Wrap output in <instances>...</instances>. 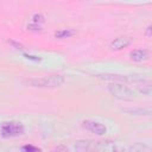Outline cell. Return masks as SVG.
Here are the masks:
<instances>
[{
	"label": "cell",
	"mask_w": 152,
	"mask_h": 152,
	"mask_svg": "<svg viewBox=\"0 0 152 152\" xmlns=\"http://www.w3.org/2000/svg\"><path fill=\"white\" fill-rule=\"evenodd\" d=\"M43 23H44V17L42 14H34L32 17L31 23L27 25V28L28 30H40Z\"/></svg>",
	"instance_id": "9"
},
{
	"label": "cell",
	"mask_w": 152,
	"mask_h": 152,
	"mask_svg": "<svg viewBox=\"0 0 152 152\" xmlns=\"http://www.w3.org/2000/svg\"><path fill=\"white\" fill-rule=\"evenodd\" d=\"M27 83L32 87L55 88V87H59L64 83V77L61 75H50V76H44L40 78H31L27 81Z\"/></svg>",
	"instance_id": "1"
},
{
	"label": "cell",
	"mask_w": 152,
	"mask_h": 152,
	"mask_svg": "<svg viewBox=\"0 0 152 152\" xmlns=\"http://www.w3.org/2000/svg\"><path fill=\"white\" fill-rule=\"evenodd\" d=\"M25 132L24 126L18 121H7L0 125V134L4 138H13L23 135Z\"/></svg>",
	"instance_id": "2"
},
{
	"label": "cell",
	"mask_w": 152,
	"mask_h": 152,
	"mask_svg": "<svg viewBox=\"0 0 152 152\" xmlns=\"http://www.w3.org/2000/svg\"><path fill=\"white\" fill-rule=\"evenodd\" d=\"M146 34H147V37H150V36H151V26H148V27H147V32H146Z\"/></svg>",
	"instance_id": "14"
},
{
	"label": "cell",
	"mask_w": 152,
	"mask_h": 152,
	"mask_svg": "<svg viewBox=\"0 0 152 152\" xmlns=\"http://www.w3.org/2000/svg\"><path fill=\"white\" fill-rule=\"evenodd\" d=\"M25 57H26L27 59H33V61H36V62L40 61V58H39V57H36V56H28V55H25Z\"/></svg>",
	"instance_id": "13"
},
{
	"label": "cell",
	"mask_w": 152,
	"mask_h": 152,
	"mask_svg": "<svg viewBox=\"0 0 152 152\" xmlns=\"http://www.w3.org/2000/svg\"><path fill=\"white\" fill-rule=\"evenodd\" d=\"M76 33L75 30H71V28H64V30H61V31H57L55 33L56 38H69L71 36H74Z\"/></svg>",
	"instance_id": "11"
},
{
	"label": "cell",
	"mask_w": 152,
	"mask_h": 152,
	"mask_svg": "<svg viewBox=\"0 0 152 152\" xmlns=\"http://www.w3.org/2000/svg\"><path fill=\"white\" fill-rule=\"evenodd\" d=\"M129 56H131V59L134 62H144L148 59L150 53L146 49H137V50H133L129 53Z\"/></svg>",
	"instance_id": "6"
},
{
	"label": "cell",
	"mask_w": 152,
	"mask_h": 152,
	"mask_svg": "<svg viewBox=\"0 0 152 152\" xmlns=\"http://www.w3.org/2000/svg\"><path fill=\"white\" fill-rule=\"evenodd\" d=\"M23 150H24V152H40V150L38 147L32 146V145H25L23 147Z\"/></svg>",
	"instance_id": "12"
},
{
	"label": "cell",
	"mask_w": 152,
	"mask_h": 152,
	"mask_svg": "<svg viewBox=\"0 0 152 152\" xmlns=\"http://www.w3.org/2000/svg\"><path fill=\"white\" fill-rule=\"evenodd\" d=\"M131 44V39L129 38H126V37H120V38H116L114 39L112 43H110V49L112 50H121L126 46H128Z\"/></svg>",
	"instance_id": "8"
},
{
	"label": "cell",
	"mask_w": 152,
	"mask_h": 152,
	"mask_svg": "<svg viewBox=\"0 0 152 152\" xmlns=\"http://www.w3.org/2000/svg\"><path fill=\"white\" fill-rule=\"evenodd\" d=\"M127 152H151V148L144 144H134L128 147Z\"/></svg>",
	"instance_id": "10"
},
{
	"label": "cell",
	"mask_w": 152,
	"mask_h": 152,
	"mask_svg": "<svg viewBox=\"0 0 152 152\" xmlns=\"http://www.w3.org/2000/svg\"><path fill=\"white\" fill-rule=\"evenodd\" d=\"M86 152H116V146L110 141H82Z\"/></svg>",
	"instance_id": "3"
},
{
	"label": "cell",
	"mask_w": 152,
	"mask_h": 152,
	"mask_svg": "<svg viewBox=\"0 0 152 152\" xmlns=\"http://www.w3.org/2000/svg\"><path fill=\"white\" fill-rule=\"evenodd\" d=\"M0 152H1V151H0Z\"/></svg>",
	"instance_id": "15"
},
{
	"label": "cell",
	"mask_w": 152,
	"mask_h": 152,
	"mask_svg": "<svg viewBox=\"0 0 152 152\" xmlns=\"http://www.w3.org/2000/svg\"><path fill=\"white\" fill-rule=\"evenodd\" d=\"M83 127L87 128L88 131H90L91 133L97 134V135H102L107 131V128H106L104 125H102L101 122H97V121H91V120L83 121Z\"/></svg>",
	"instance_id": "5"
},
{
	"label": "cell",
	"mask_w": 152,
	"mask_h": 152,
	"mask_svg": "<svg viewBox=\"0 0 152 152\" xmlns=\"http://www.w3.org/2000/svg\"><path fill=\"white\" fill-rule=\"evenodd\" d=\"M108 90L110 91V94L120 100H125V101H131L133 100V91L125 84L119 83V82H114V83H109L108 84Z\"/></svg>",
	"instance_id": "4"
},
{
	"label": "cell",
	"mask_w": 152,
	"mask_h": 152,
	"mask_svg": "<svg viewBox=\"0 0 152 152\" xmlns=\"http://www.w3.org/2000/svg\"><path fill=\"white\" fill-rule=\"evenodd\" d=\"M132 82L135 84V87L139 89V91L146 94V95H150L151 94V82L148 80H132Z\"/></svg>",
	"instance_id": "7"
}]
</instances>
